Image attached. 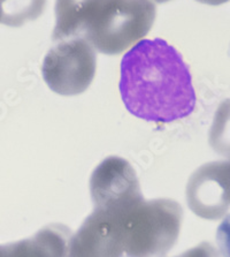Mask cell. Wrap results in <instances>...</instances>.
Listing matches in <instances>:
<instances>
[{
	"mask_svg": "<svg viewBox=\"0 0 230 257\" xmlns=\"http://www.w3.org/2000/svg\"><path fill=\"white\" fill-rule=\"evenodd\" d=\"M90 194L93 210L120 220L144 201L134 167L119 156L104 159L92 172Z\"/></svg>",
	"mask_w": 230,
	"mask_h": 257,
	"instance_id": "5",
	"label": "cell"
},
{
	"mask_svg": "<svg viewBox=\"0 0 230 257\" xmlns=\"http://www.w3.org/2000/svg\"><path fill=\"white\" fill-rule=\"evenodd\" d=\"M176 257H221L215 247L209 242H201Z\"/></svg>",
	"mask_w": 230,
	"mask_h": 257,
	"instance_id": "13",
	"label": "cell"
},
{
	"mask_svg": "<svg viewBox=\"0 0 230 257\" xmlns=\"http://www.w3.org/2000/svg\"><path fill=\"white\" fill-rule=\"evenodd\" d=\"M122 235L119 221L96 211L87 217L75 234L70 236L67 257H122Z\"/></svg>",
	"mask_w": 230,
	"mask_h": 257,
	"instance_id": "7",
	"label": "cell"
},
{
	"mask_svg": "<svg viewBox=\"0 0 230 257\" xmlns=\"http://www.w3.org/2000/svg\"><path fill=\"white\" fill-rule=\"evenodd\" d=\"M155 3H159V4H163V3H167L169 2V0H154Z\"/></svg>",
	"mask_w": 230,
	"mask_h": 257,
	"instance_id": "15",
	"label": "cell"
},
{
	"mask_svg": "<svg viewBox=\"0 0 230 257\" xmlns=\"http://www.w3.org/2000/svg\"><path fill=\"white\" fill-rule=\"evenodd\" d=\"M183 209L170 198L142 201L119 220L128 257H163L180 235Z\"/></svg>",
	"mask_w": 230,
	"mask_h": 257,
	"instance_id": "3",
	"label": "cell"
},
{
	"mask_svg": "<svg viewBox=\"0 0 230 257\" xmlns=\"http://www.w3.org/2000/svg\"><path fill=\"white\" fill-rule=\"evenodd\" d=\"M48 0H0V23L21 27L44 13Z\"/></svg>",
	"mask_w": 230,
	"mask_h": 257,
	"instance_id": "10",
	"label": "cell"
},
{
	"mask_svg": "<svg viewBox=\"0 0 230 257\" xmlns=\"http://www.w3.org/2000/svg\"><path fill=\"white\" fill-rule=\"evenodd\" d=\"M120 92L132 115L150 122L184 119L196 107L188 65L165 40H142L121 60Z\"/></svg>",
	"mask_w": 230,
	"mask_h": 257,
	"instance_id": "1",
	"label": "cell"
},
{
	"mask_svg": "<svg viewBox=\"0 0 230 257\" xmlns=\"http://www.w3.org/2000/svg\"><path fill=\"white\" fill-rule=\"evenodd\" d=\"M104 0H57L53 41L81 37L89 18Z\"/></svg>",
	"mask_w": 230,
	"mask_h": 257,
	"instance_id": "9",
	"label": "cell"
},
{
	"mask_svg": "<svg viewBox=\"0 0 230 257\" xmlns=\"http://www.w3.org/2000/svg\"><path fill=\"white\" fill-rule=\"evenodd\" d=\"M201 4H206V5H212V6H217V5H222V4L228 3L229 0H197Z\"/></svg>",
	"mask_w": 230,
	"mask_h": 257,
	"instance_id": "14",
	"label": "cell"
},
{
	"mask_svg": "<svg viewBox=\"0 0 230 257\" xmlns=\"http://www.w3.org/2000/svg\"><path fill=\"white\" fill-rule=\"evenodd\" d=\"M155 14L151 0H104L89 18L81 37L98 52L116 56L149 34Z\"/></svg>",
	"mask_w": 230,
	"mask_h": 257,
	"instance_id": "2",
	"label": "cell"
},
{
	"mask_svg": "<svg viewBox=\"0 0 230 257\" xmlns=\"http://www.w3.org/2000/svg\"><path fill=\"white\" fill-rule=\"evenodd\" d=\"M185 195L196 216L207 220L224 217L230 209V161L201 165L191 174Z\"/></svg>",
	"mask_w": 230,
	"mask_h": 257,
	"instance_id": "6",
	"label": "cell"
},
{
	"mask_svg": "<svg viewBox=\"0 0 230 257\" xmlns=\"http://www.w3.org/2000/svg\"><path fill=\"white\" fill-rule=\"evenodd\" d=\"M72 231L62 224H50L36 234L4 244L5 257H67Z\"/></svg>",
	"mask_w": 230,
	"mask_h": 257,
	"instance_id": "8",
	"label": "cell"
},
{
	"mask_svg": "<svg viewBox=\"0 0 230 257\" xmlns=\"http://www.w3.org/2000/svg\"><path fill=\"white\" fill-rule=\"evenodd\" d=\"M208 139L209 146L216 154L230 159V98L217 107Z\"/></svg>",
	"mask_w": 230,
	"mask_h": 257,
	"instance_id": "11",
	"label": "cell"
},
{
	"mask_svg": "<svg viewBox=\"0 0 230 257\" xmlns=\"http://www.w3.org/2000/svg\"><path fill=\"white\" fill-rule=\"evenodd\" d=\"M216 243L223 257H230V213L222 219L216 229Z\"/></svg>",
	"mask_w": 230,
	"mask_h": 257,
	"instance_id": "12",
	"label": "cell"
},
{
	"mask_svg": "<svg viewBox=\"0 0 230 257\" xmlns=\"http://www.w3.org/2000/svg\"><path fill=\"white\" fill-rule=\"evenodd\" d=\"M97 56L83 37L59 41L50 50L42 65L43 79L53 92L76 96L90 87L95 79Z\"/></svg>",
	"mask_w": 230,
	"mask_h": 257,
	"instance_id": "4",
	"label": "cell"
},
{
	"mask_svg": "<svg viewBox=\"0 0 230 257\" xmlns=\"http://www.w3.org/2000/svg\"><path fill=\"white\" fill-rule=\"evenodd\" d=\"M229 161H230V159H229Z\"/></svg>",
	"mask_w": 230,
	"mask_h": 257,
	"instance_id": "16",
	"label": "cell"
}]
</instances>
